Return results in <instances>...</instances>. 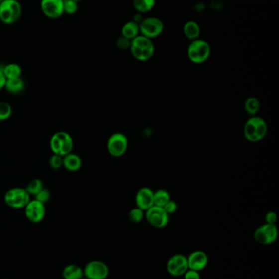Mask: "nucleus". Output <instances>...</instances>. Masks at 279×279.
Segmentation results:
<instances>
[{"label": "nucleus", "mask_w": 279, "mask_h": 279, "mask_svg": "<svg viewBox=\"0 0 279 279\" xmlns=\"http://www.w3.org/2000/svg\"><path fill=\"white\" fill-rule=\"evenodd\" d=\"M164 30V23L161 19L157 17H147L143 18L139 24L140 35L152 39L162 35Z\"/></svg>", "instance_id": "7"}, {"label": "nucleus", "mask_w": 279, "mask_h": 279, "mask_svg": "<svg viewBox=\"0 0 279 279\" xmlns=\"http://www.w3.org/2000/svg\"><path fill=\"white\" fill-rule=\"evenodd\" d=\"M187 264L188 269L200 272L205 269L209 262L208 255L203 251H194L187 256Z\"/></svg>", "instance_id": "15"}, {"label": "nucleus", "mask_w": 279, "mask_h": 279, "mask_svg": "<svg viewBox=\"0 0 279 279\" xmlns=\"http://www.w3.org/2000/svg\"><path fill=\"white\" fill-rule=\"evenodd\" d=\"M40 9L48 18H59L64 13L63 0H41Z\"/></svg>", "instance_id": "14"}, {"label": "nucleus", "mask_w": 279, "mask_h": 279, "mask_svg": "<svg viewBox=\"0 0 279 279\" xmlns=\"http://www.w3.org/2000/svg\"><path fill=\"white\" fill-rule=\"evenodd\" d=\"M6 82H7V79L5 78V76L3 75L2 71L0 70V91L2 89H4Z\"/></svg>", "instance_id": "36"}, {"label": "nucleus", "mask_w": 279, "mask_h": 279, "mask_svg": "<svg viewBox=\"0 0 279 279\" xmlns=\"http://www.w3.org/2000/svg\"><path fill=\"white\" fill-rule=\"evenodd\" d=\"M188 270L187 256L183 254H176L169 259L166 264V270L169 275L173 277H180Z\"/></svg>", "instance_id": "13"}, {"label": "nucleus", "mask_w": 279, "mask_h": 279, "mask_svg": "<svg viewBox=\"0 0 279 279\" xmlns=\"http://www.w3.org/2000/svg\"><path fill=\"white\" fill-rule=\"evenodd\" d=\"M51 198V194L49 190H47L45 188L42 189L37 195H35V199L38 201L41 202L43 204H45L49 201Z\"/></svg>", "instance_id": "31"}, {"label": "nucleus", "mask_w": 279, "mask_h": 279, "mask_svg": "<svg viewBox=\"0 0 279 279\" xmlns=\"http://www.w3.org/2000/svg\"><path fill=\"white\" fill-rule=\"evenodd\" d=\"M5 204L14 209H24L30 201V195L25 188L15 187L5 193Z\"/></svg>", "instance_id": "6"}, {"label": "nucleus", "mask_w": 279, "mask_h": 279, "mask_svg": "<svg viewBox=\"0 0 279 279\" xmlns=\"http://www.w3.org/2000/svg\"><path fill=\"white\" fill-rule=\"evenodd\" d=\"M171 200V196L167 190H158L153 195V203L155 206L163 207Z\"/></svg>", "instance_id": "24"}, {"label": "nucleus", "mask_w": 279, "mask_h": 279, "mask_svg": "<svg viewBox=\"0 0 279 279\" xmlns=\"http://www.w3.org/2000/svg\"><path fill=\"white\" fill-rule=\"evenodd\" d=\"M81 279H87V278H86V277H83Z\"/></svg>", "instance_id": "40"}, {"label": "nucleus", "mask_w": 279, "mask_h": 279, "mask_svg": "<svg viewBox=\"0 0 279 279\" xmlns=\"http://www.w3.org/2000/svg\"><path fill=\"white\" fill-rule=\"evenodd\" d=\"M63 279H81L84 277L83 269L74 264L65 266L63 270Z\"/></svg>", "instance_id": "21"}, {"label": "nucleus", "mask_w": 279, "mask_h": 279, "mask_svg": "<svg viewBox=\"0 0 279 279\" xmlns=\"http://www.w3.org/2000/svg\"><path fill=\"white\" fill-rule=\"evenodd\" d=\"M268 127L266 121L260 117L252 116L246 124H245L244 133L245 138L248 141L258 142L263 139L267 133Z\"/></svg>", "instance_id": "3"}, {"label": "nucleus", "mask_w": 279, "mask_h": 279, "mask_svg": "<svg viewBox=\"0 0 279 279\" xmlns=\"http://www.w3.org/2000/svg\"><path fill=\"white\" fill-rule=\"evenodd\" d=\"M177 204H176V202L171 199V200L163 207V209L166 210V212L167 213L168 215H171V214L176 212V210H177Z\"/></svg>", "instance_id": "33"}, {"label": "nucleus", "mask_w": 279, "mask_h": 279, "mask_svg": "<svg viewBox=\"0 0 279 279\" xmlns=\"http://www.w3.org/2000/svg\"><path fill=\"white\" fill-rule=\"evenodd\" d=\"M78 10V3L72 0H63V11L64 13L73 15Z\"/></svg>", "instance_id": "29"}, {"label": "nucleus", "mask_w": 279, "mask_h": 279, "mask_svg": "<svg viewBox=\"0 0 279 279\" xmlns=\"http://www.w3.org/2000/svg\"><path fill=\"white\" fill-rule=\"evenodd\" d=\"M129 49L133 57L139 62H147L150 60L155 53L152 39L141 35L132 39Z\"/></svg>", "instance_id": "1"}, {"label": "nucleus", "mask_w": 279, "mask_h": 279, "mask_svg": "<svg viewBox=\"0 0 279 279\" xmlns=\"http://www.w3.org/2000/svg\"><path fill=\"white\" fill-rule=\"evenodd\" d=\"M25 83L21 78L8 79L5 84L4 89L11 95H19L25 90Z\"/></svg>", "instance_id": "20"}, {"label": "nucleus", "mask_w": 279, "mask_h": 279, "mask_svg": "<svg viewBox=\"0 0 279 279\" xmlns=\"http://www.w3.org/2000/svg\"><path fill=\"white\" fill-rule=\"evenodd\" d=\"M153 195H154V192L151 190L150 188H141L140 190L137 192L136 196H135L137 208H139L144 211L152 208L154 205Z\"/></svg>", "instance_id": "16"}, {"label": "nucleus", "mask_w": 279, "mask_h": 279, "mask_svg": "<svg viewBox=\"0 0 279 279\" xmlns=\"http://www.w3.org/2000/svg\"><path fill=\"white\" fill-rule=\"evenodd\" d=\"M129 141L124 133H115L107 140V150L112 157L120 158L125 154L128 149Z\"/></svg>", "instance_id": "8"}, {"label": "nucleus", "mask_w": 279, "mask_h": 279, "mask_svg": "<svg viewBox=\"0 0 279 279\" xmlns=\"http://www.w3.org/2000/svg\"><path fill=\"white\" fill-rule=\"evenodd\" d=\"M12 108L9 103L0 101V121H5L12 115Z\"/></svg>", "instance_id": "28"}, {"label": "nucleus", "mask_w": 279, "mask_h": 279, "mask_svg": "<svg viewBox=\"0 0 279 279\" xmlns=\"http://www.w3.org/2000/svg\"><path fill=\"white\" fill-rule=\"evenodd\" d=\"M26 219L33 224H38L44 220L46 215L45 204L36 199H30L27 205L24 208Z\"/></svg>", "instance_id": "12"}, {"label": "nucleus", "mask_w": 279, "mask_h": 279, "mask_svg": "<svg viewBox=\"0 0 279 279\" xmlns=\"http://www.w3.org/2000/svg\"><path fill=\"white\" fill-rule=\"evenodd\" d=\"M49 164L52 169H60L63 167V157L58 154H53L49 158Z\"/></svg>", "instance_id": "30"}, {"label": "nucleus", "mask_w": 279, "mask_h": 279, "mask_svg": "<svg viewBox=\"0 0 279 279\" xmlns=\"http://www.w3.org/2000/svg\"><path fill=\"white\" fill-rule=\"evenodd\" d=\"M253 238L256 243L261 245H270L278 238V229L275 224H265L255 230Z\"/></svg>", "instance_id": "11"}, {"label": "nucleus", "mask_w": 279, "mask_h": 279, "mask_svg": "<svg viewBox=\"0 0 279 279\" xmlns=\"http://www.w3.org/2000/svg\"><path fill=\"white\" fill-rule=\"evenodd\" d=\"M183 31L185 37L192 41L199 39V36L201 35V27L196 21H188L184 25Z\"/></svg>", "instance_id": "18"}, {"label": "nucleus", "mask_w": 279, "mask_h": 279, "mask_svg": "<svg viewBox=\"0 0 279 279\" xmlns=\"http://www.w3.org/2000/svg\"><path fill=\"white\" fill-rule=\"evenodd\" d=\"M2 71L3 75L7 80L8 79H15V78H21V73H22V69L21 67L16 63H8L2 67L0 69Z\"/></svg>", "instance_id": "19"}, {"label": "nucleus", "mask_w": 279, "mask_h": 279, "mask_svg": "<svg viewBox=\"0 0 279 279\" xmlns=\"http://www.w3.org/2000/svg\"><path fill=\"white\" fill-rule=\"evenodd\" d=\"M130 44H131V40L126 39L125 37L120 36L116 40V46L120 49H123V50L130 48Z\"/></svg>", "instance_id": "32"}, {"label": "nucleus", "mask_w": 279, "mask_h": 279, "mask_svg": "<svg viewBox=\"0 0 279 279\" xmlns=\"http://www.w3.org/2000/svg\"><path fill=\"white\" fill-rule=\"evenodd\" d=\"M21 14L22 7L18 0H4L0 3V21L5 25L16 23Z\"/></svg>", "instance_id": "4"}, {"label": "nucleus", "mask_w": 279, "mask_h": 279, "mask_svg": "<svg viewBox=\"0 0 279 279\" xmlns=\"http://www.w3.org/2000/svg\"><path fill=\"white\" fill-rule=\"evenodd\" d=\"M49 146L53 154L64 157L68 153H72L74 147V141L69 133L64 131H59L51 137Z\"/></svg>", "instance_id": "2"}, {"label": "nucleus", "mask_w": 279, "mask_h": 279, "mask_svg": "<svg viewBox=\"0 0 279 279\" xmlns=\"http://www.w3.org/2000/svg\"><path fill=\"white\" fill-rule=\"evenodd\" d=\"M260 106L261 105H260L258 99H256V97H250L245 101V110L247 111V114H249L252 116H255L258 113L260 110Z\"/></svg>", "instance_id": "25"}, {"label": "nucleus", "mask_w": 279, "mask_h": 279, "mask_svg": "<svg viewBox=\"0 0 279 279\" xmlns=\"http://www.w3.org/2000/svg\"><path fill=\"white\" fill-rule=\"evenodd\" d=\"M156 0H133V5L134 9L136 10L137 12L143 14L150 12L153 9Z\"/></svg>", "instance_id": "23"}, {"label": "nucleus", "mask_w": 279, "mask_h": 279, "mask_svg": "<svg viewBox=\"0 0 279 279\" xmlns=\"http://www.w3.org/2000/svg\"><path fill=\"white\" fill-rule=\"evenodd\" d=\"M143 14L139 13V12L134 14V16H133V21L136 22L139 25L141 23V21H143Z\"/></svg>", "instance_id": "37"}, {"label": "nucleus", "mask_w": 279, "mask_h": 279, "mask_svg": "<svg viewBox=\"0 0 279 279\" xmlns=\"http://www.w3.org/2000/svg\"><path fill=\"white\" fill-rule=\"evenodd\" d=\"M72 1H74V2H77V3H78V2H81V1H83V0H72Z\"/></svg>", "instance_id": "38"}, {"label": "nucleus", "mask_w": 279, "mask_h": 279, "mask_svg": "<svg viewBox=\"0 0 279 279\" xmlns=\"http://www.w3.org/2000/svg\"><path fill=\"white\" fill-rule=\"evenodd\" d=\"M145 218V211L139 208L132 209L129 212V220L134 224H139Z\"/></svg>", "instance_id": "27"}, {"label": "nucleus", "mask_w": 279, "mask_h": 279, "mask_svg": "<svg viewBox=\"0 0 279 279\" xmlns=\"http://www.w3.org/2000/svg\"><path fill=\"white\" fill-rule=\"evenodd\" d=\"M82 161L80 156L76 153H70L63 157V167L69 172H77L81 169Z\"/></svg>", "instance_id": "17"}, {"label": "nucleus", "mask_w": 279, "mask_h": 279, "mask_svg": "<svg viewBox=\"0 0 279 279\" xmlns=\"http://www.w3.org/2000/svg\"><path fill=\"white\" fill-rule=\"evenodd\" d=\"M145 218L148 224L156 229H163L168 224L170 215L163 208L153 206L145 211Z\"/></svg>", "instance_id": "9"}, {"label": "nucleus", "mask_w": 279, "mask_h": 279, "mask_svg": "<svg viewBox=\"0 0 279 279\" xmlns=\"http://www.w3.org/2000/svg\"><path fill=\"white\" fill-rule=\"evenodd\" d=\"M139 34V25L133 21H128L124 24L121 29V36L125 37L129 40L134 39Z\"/></svg>", "instance_id": "22"}, {"label": "nucleus", "mask_w": 279, "mask_h": 279, "mask_svg": "<svg viewBox=\"0 0 279 279\" xmlns=\"http://www.w3.org/2000/svg\"><path fill=\"white\" fill-rule=\"evenodd\" d=\"M44 184H43V181L40 180V179L35 178L32 179L31 181H29V183L27 184V186L25 188L26 191L29 193V195L31 196H35V195H37L38 193L44 189Z\"/></svg>", "instance_id": "26"}, {"label": "nucleus", "mask_w": 279, "mask_h": 279, "mask_svg": "<svg viewBox=\"0 0 279 279\" xmlns=\"http://www.w3.org/2000/svg\"><path fill=\"white\" fill-rule=\"evenodd\" d=\"M3 1H4V0H0V3H1V2H3Z\"/></svg>", "instance_id": "39"}, {"label": "nucleus", "mask_w": 279, "mask_h": 279, "mask_svg": "<svg viewBox=\"0 0 279 279\" xmlns=\"http://www.w3.org/2000/svg\"><path fill=\"white\" fill-rule=\"evenodd\" d=\"M265 220H266V224H276V221H277V215H276V213L274 212V211H270V212L266 213V216H265Z\"/></svg>", "instance_id": "35"}, {"label": "nucleus", "mask_w": 279, "mask_h": 279, "mask_svg": "<svg viewBox=\"0 0 279 279\" xmlns=\"http://www.w3.org/2000/svg\"><path fill=\"white\" fill-rule=\"evenodd\" d=\"M210 44L204 39L192 40L187 48V57L195 64H201L210 58Z\"/></svg>", "instance_id": "5"}, {"label": "nucleus", "mask_w": 279, "mask_h": 279, "mask_svg": "<svg viewBox=\"0 0 279 279\" xmlns=\"http://www.w3.org/2000/svg\"><path fill=\"white\" fill-rule=\"evenodd\" d=\"M84 277L88 279H106L110 274L107 265L101 261H91L83 269Z\"/></svg>", "instance_id": "10"}, {"label": "nucleus", "mask_w": 279, "mask_h": 279, "mask_svg": "<svg viewBox=\"0 0 279 279\" xmlns=\"http://www.w3.org/2000/svg\"><path fill=\"white\" fill-rule=\"evenodd\" d=\"M183 276L185 279H201L200 273L195 271V270H190V269H188Z\"/></svg>", "instance_id": "34"}, {"label": "nucleus", "mask_w": 279, "mask_h": 279, "mask_svg": "<svg viewBox=\"0 0 279 279\" xmlns=\"http://www.w3.org/2000/svg\"></svg>", "instance_id": "41"}]
</instances>
